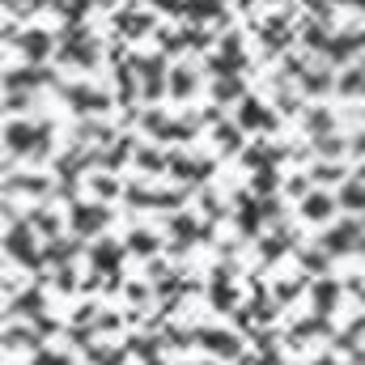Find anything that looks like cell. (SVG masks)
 Listing matches in <instances>:
<instances>
[{"mask_svg": "<svg viewBox=\"0 0 365 365\" xmlns=\"http://www.w3.org/2000/svg\"><path fill=\"white\" fill-rule=\"evenodd\" d=\"M187 17H195V22H208V17H217L221 13V0H187Z\"/></svg>", "mask_w": 365, "mask_h": 365, "instance_id": "cell-17", "label": "cell"}, {"mask_svg": "<svg viewBox=\"0 0 365 365\" xmlns=\"http://www.w3.org/2000/svg\"><path fill=\"white\" fill-rule=\"evenodd\" d=\"M136 166H140L144 174H162L166 158H162V153H153V149H140V153H136Z\"/></svg>", "mask_w": 365, "mask_h": 365, "instance_id": "cell-22", "label": "cell"}, {"mask_svg": "<svg viewBox=\"0 0 365 365\" xmlns=\"http://www.w3.org/2000/svg\"><path fill=\"white\" fill-rule=\"evenodd\" d=\"M340 89H344L348 98L365 94V68H348V73H344V81H340Z\"/></svg>", "mask_w": 365, "mask_h": 365, "instance_id": "cell-23", "label": "cell"}, {"mask_svg": "<svg viewBox=\"0 0 365 365\" xmlns=\"http://www.w3.org/2000/svg\"><path fill=\"white\" fill-rule=\"evenodd\" d=\"M51 51H56V34H47V30H26L22 34V56H30L34 64L47 60Z\"/></svg>", "mask_w": 365, "mask_h": 365, "instance_id": "cell-6", "label": "cell"}, {"mask_svg": "<svg viewBox=\"0 0 365 365\" xmlns=\"http://www.w3.org/2000/svg\"><path fill=\"white\" fill-rule=\"evenodd\" d=\"M94 191H98V195H115V191H119V183L102 174V179H94Z\"/></svg>", "mask_w": 365, "mask_h": 365, "instance_id": "cell-34", "label": "cell"}, {"mask_svg": "<svg viewBox=\"0 0 365 365\" xmlns=\"http://www.w3.org/2000/svg\"><path fill=\"white\" fill-rule=\"evenodd\" d=\"M9 9H30V0H9Z\"/></svg>", "mask_w": 365, "mask_h": 365, "instance_id": "cell-39", "label": "cell"}, {"mask_svg": "<svg viewBox=\"0 0 365 365\" xmlns=\"http://www.w3.org/2000/svg\"><path fill=\"white\" fill-rule=\"evenodd\" d=\"M310 179H315V183H340L344 179V166L340 162H319L315 170H310Z\"/></svg>", "mask_w": 365, "mask_h": 365, "instance_id": "cell-20", "label": "cell"}, {"mask_svg": "<svg viewBox=\"0 0 365 365\" xmlns=\"http://www.w3.org/2000/svg\"><path fill=\"white\" fill-rule=\"evenodd\" d=\"M310 140H315V153H319V158H340L344 149H352V144L340 140V136H310Z\"/></svg>", "mask_w": 365, "mask_h": 365, "instance_id": "cell-18", "label": "cell"}, {"mask_svg": "<svg viewBox=\"0 0 365 365\" xmlns=\"http://www.w3.org/2000/svg\"><path fill=\"white\" fill-rule=\"evenodd\" d=\"M89 259L98 264V272H111L119 259H124V242H115V238H102V242H94L89 246Z\"/></svg>", "mask_w": 365, "mask_h": 365, "instance_id": "cell-7", "label": "cell"}, {"mask_svg": "<svg viewBox=\"0 0 365 365\" xmlns=\"http://www.w3.org/2000/svg\"><path fill=\"white\" fill-rule=\"evenodd\" d=\"M107 221H111V213H107V208H98V204H77V208H73V225H77L81 238L98 234Z\"/></svg>", "mask_w": 365, "mask_h": 365, "instance_id": "cell-3", "label": "cell"}, {"mask_svg": "<svg viewBox=\"0 0 365 365\" xmlns=\"http://www.w3.org/2000/svg\"><path fill=\"white\" fill-rule=\"evenodd\" d=\"M357 238H361V225H357V221H348V225H336V230H327L319 246H323L327 255H348L352 246H361Z\"/></svg>", "mask_w": 365, "mask_h": 365, "instance_id": "cell-2", "label": "cell"}, {"mask_svg": "<svg viewBox=\"0 0 365 365\" xmlns=\"http://www.w3.org/2000/svg\"><path fill=\"white\" fill-rule=\"evenodd\" d=\"M153 5H162V9H174V5H179V0H153Z\"/></svg>", "mask_w": 365, "mask_h": 365, "instance_id": "cell-40", "label": "cell"}, {"mask_svg": "<svg viewBox=\"0 0 365 365\" xmlns=\"http://www.w3.org/2000/svg\"><path fill=\"white\" fill-rule=\"evenodd\" d=\"M306 128L315 132V136H327V128H332V111H323V107H315L306 115Z\"/></svg>", "mask_w": 365, "mask_h": 365, "instance_id": "cell-24", "label": "cell"}, {"mask_svg": "<svg viewBox=\"0 0 365 365\" xmlns=\"http://www.w3.org/2000/svg\"><path fill=\"white\" fill-rule=\"evenodd\" d=\"M336 301H340V285L319 281V285H315V310H319V315H332V310H336Z\"/></svg>", "mask_w": 365, "mask_h": 365, "instance_id": "cell-13", "label": "cell"}, {"mask_svg": "<svg viewBox=\"0 0 365 365\" xmlns=\"http://www.w3.org/2000/svg\"><path fill=\"white\" fill-rule=\"evenodd\" d=\"M301 81H306L310 94H323V89H332V68H327V73H306Z\"/></svg>", "mask_w": 365, "mask_h": 365, "instance_id": "cell-27", "label": "cell"}, {"mask_svg": "<svg viewBox=\"0 0 365 365\" xmlns=\"http://www.w3.org/2000/svg\"><path fill=\"white\" fill-rule=\"evenodd\" d=\"M17 107H30V94H26V89H22V94L9 89V111H17Z\"/></svg>", "mask_w": 365, "mask_h": 365, "instance_id": "cell-36", "label": "cell"}, {"mask_svg": "<svg viewBox=\"0 0 365 365\" xmlns=\"http://www.w3.org/2000/svg\"><path fill=\"white\" fill-rule=\"evenodd\" d=\"M128 297L132 301H144V285H128Z\"/></svg>", "mask_w": 365, "mask_h": 365, "instance_id": "cell-38", "label": "cell"}, {"mask_svg": "<svg viewBox=\"0 0 365 365\" xmlns=\"http://www.w3.org/2000/svg\"><path fill=\"white\" fill-rule=\"evenodd\" d=\"M68 102H73V111H102V107H107V94L77 85V89H68Z\"/></svg>", "mask_w": 365, "mask_h": 365, "instance_id": "cell-11", "label": "cell"}, {"mask_svg": "<svg viewBox=\"0 0 365 365\" xmlns=\"http://www.w3.org/2000/svg\"><path fill=\"white\" fill-rule=\"evenodd\" d=\"M251 187H255V191H276V187H281V179H276V170H268V166H264V170H259V174L251 179Z\"/></svg>", "mask_w": 365, "mask_h": 365, "instance_id": "cell-28", "label": "cell"}, {"mask_svg": "<svg viewBox=\"0 0 365 365\" xmlns=\"http://www.w3.org/2000/svg\"><path fill=\"white\" fill-rule=\"evenodd\" d=\"M285 191L306 200V195H310V179H306V174H293V179H285Z\"/></svg>", "mask_w": 365, "mask_h": 365, "instance_id": "cell-32", "label": "cell"}, {"mask_svg": "<svg viewBox=\"0 0 365 365\" xmlns=\"http://www.w3.org/2000/svg\"><path fill=\"white\" fill-rule=\"evenodd\" d=\"M200 340H204V348L213 352V357H238L242 352V344H238L234 332H204Z\"/></svg>", "mask_w": 365, "mask_h": 365, "instance_id": "cell-9", "label": "cell"}, {"mask_svg": "<svg viewBox=\"0 0 365 365\" xmlns=\"http://www.w3.org/2000/svg\"><path fill=\"white\" fill-rule=\"evenodd\" d=\"M94 56H98V47H94L89 30H81V26L64 30V38H60V60H68V64H81V68H89V64H94Z\"/></svg>", "mask_w": 365, "mask_h": 365, "instance_id": "cell-1", "label": "cell"}, {"mask_svg": "<svg viewBox=\"0 0 365 365\" xmlns=\"http://www.w3.org/2000/svg\"><path fill=\"white\" fill-rule=\"evenodd\" d=\"M136 73H140V81H144V98L162 94V77H166V60H162V56L140 60V64H136Z\"/></svg>", "mask_w": 365, "mask_h": 365, "instance_id": "cell-8", "label": "cell"}, {"mask_svg": "<svg viewBox=\"0 0 365 365\" xmlns=\"http://www.w3.org/2000/svg\"><path fill=\"white\" fill-rule=\"evenodd\" d=\"M301 264H306V272H323L327 268V251H306Z\"/></svg>", "mask_w": 365, "mask_h": 365, "instance_id": "cell-31", "label": "cell"}, {"mask_svg": "<svg viewBox=\"0 0 365 365\" xmlns=\"http://www.w3.org/2000/svg\"><path fill=\"white\" fill-rule=\"evenodd\" d=\"M128 251H136V255H153V251H162V238H158V234H149V230H136V234L128 238Z\"/></svg>", "mask_w": 365, "mask_h": 365, "instance_id": "cell-15", "label": "cell"}, {"mask_svg": "<svg viewBox=\"0 0 365 365\" xmlns=\"http://www.w3.org/2000/svg\"><path fill=\"white\" fill-rule=\"evenodd\" d=\"M34 365H68V357H56V352H38Z\"/></svg>", "mask_w": 365, "mask_h": 365, "instance_id": "cell-37", "label": "cell"}, {"mask_svg": "<svg viewBox=\"0 0 365 365\" xmlns=\"http://www.w3.org/2000/svg\"><path fill=\"white\" fill-rule=\"evenodd\" d=\"M170 85H174V98H187V94L195 89V73H191L187 64H179V68L170 73Z\"/></svg>", "mask_w": 365, "mask_h": 365, "instance_id": "cell-19", "label": "cell"}, {"mask_svg": "<svg viewBox=\"0 0 365 365\" xmlns=\"http://www.w3.org/2000/svg\"><path fill=\"white\" fill-rule=\"evenodd\" d=\"M174 234H183V242H187V234H195V221L179 213V217H174Z\"/></svg>", "mask_w": 365, "mask_h": 365, "instance_id": "cell-35", "label": "cell"}, {"mask_svg": "<svg viewBox=\"0 0 365 365\" xmlns=\"http://www.w3.org/2000/svg\"><path fill=\"white\" fill-rule=\"evenodd\" d=\"M336 208H340L336 195H327V191H310V195L301 200V217H306V221H332Z\"/></svg>", "mask_w": 365, "mask_h": 365, "instance_id": "cell-5", "label": "cell"}, {"mask_svg": "<svg viewBox=\"0 0 365 365\" xmlns=\"http://www.w3.org/2000/svg\"><path fill=\"white\" fill-rule=\"evenodd\" d=\"M217 149H221V153H238V149H242V132L221 124V128H217Z\"/></svg>", "mask_w": 365, "mask_h": 365, "instance_id": "cell-21", "label": "cell"}, {"mask_svg": "<svg viewBox=\"0 0 365 365\" xmlns=\"http://www.w3.org/2000/svg\"><path fill=\"white\" fill-rule=\"evenodd\" d=\"M9 149H13V153H34V149H38V128H30V124H9Z\"/></svg>", "mask_w": 365, "mask_h": 365, "instance_id": "cell-10", "label": "cell"}, {"mask_svg": "<svg viewBox=\"0 0 365 365\" xmlns=\"http://www.w3.org/2000/svg\"><path fill=\"white\" fill-rule=\"evenodd\" d=\"M43 293L38 289H26L22 297H13V315H43Z\"/></svg>", "mask_w": 365, "mask_h": 365, "instance_id": "cell-14", "label": "cell"}, {"mask_svg": "<svg viewBox=\"0 0 365 365\" xmlns=\"http://www.w3.org/2000/svg\"><path fill=\"white\" fill-rule=\"evenodd\" d=\"M217 102H225V98H242V81L238 77H225V81H217Z\"/></svg>", "mask_w": 365, "mask_h": 365, "instance_id": "cell-26", "label": "cell"}, {"mask_svg": "<svg viewBox=\"0 0 365 365\" xmlns=\"http://www.w3.org/2000/svg\"><path fill=\"white\" fill-rule=\"evenodd\" d=\"M17 344H22V348H38V336L26 332V327H22V332L13 327V332H9V348H17Z\"/></svg>", "mask_w": 365, "mask_h": 365, "instance_id": "cell-30", "label": "cell"}, {"mask_svg": "<svg viewBox=\"0 0 365 365\" xmlns=\"http://www.w3.org/2000/svg\"><path fill=\"white\" fill-rule=\"evenodd\" d=\"M132 94H136V77L132 68H119V102H132Z\"/></svg>", "mask_w": 365, "mask_h": 365, "instance_id": "cell-29", "label": "cell"}, {"mask_svg": "<svg viewBox=\"0 0 365 365\" xmlns=\"http://www.w3.org/2000/svg\"><path fill=\"white\" fill-rule=\"evenodd\" d=\"M238 124H242V128H264V132H272V128H276V115H272L259 98H242V107H238Z\"/></svg>", "mask_w": 365, "mask_h": 365, "instance_id": "cell-4", "label": "cell"}, {"mask_svg": "<svg viewBox=\"0 0 365 365\" xmlns=\"http://www.w3.org/2000/svg\"><path fill=\"white\" fill-rule=\"evenodd\" d=\"M361 68H365V64H361Z\"/></svg>", "mask_w": 365, "mask_h": 365, "instance_id": "cell-42", "label": "cell"}, {"mask_svg": "<svg viewBox=\"0 0 365 365\" xmlns=\"http://www.w3.org/2000/svg\"><path fill=\"white\" fill-rule=\"evenodd\" d=\"M30 221H34L43 234H56V230H60V217H56V213H47V208H34V213H30Z\"/></svg>", "mask_w": 365, "mask_h": 365, "instance_id": "cell-25", "label": "cell"}, {"mask_svg": "<svg viewBox=\"0 0 365 365\" xmlns=\"http://www.w3.org/2000/svg\"><path fill=\"white\" fill-rule=\"evenodd\" d=\"M9 255H13V259L22 255V259H26L30 268H38V255H34V242H30V230H26V225L9 234Z\"/></svg>", "mask_w": 365, "mask_h": 365, "instance_id": "cell-12", "label": "cell"}, {"mask_svg": "<svg viewBox=\"0 0 365 365\" xmlns=\"http://www.w3.org/2000/svg\"><path fill=\"white\" fill-rule=\"evenodd\" d=\"M357 183H365V166H361V170H357Z\"/></svg>", "mask_w": 365, "mask_h": 365, "instance_id": "cell-41", "label": "cell"}, {"mask_svg": "<svg viewBox=\"0 0 365 365\" xmlns=\"http://www.w3.org/2000/svg\"><path fill=\"white\" fill-rule=\"evenodd\" d=\"M340 208H348V213H365V183H348L340 191Z\"/></svg>", "mask_w": 365, "mask_h": 365, "instance_id": "cell-16", "label": "cell"}, {"mask_svg": "<svg viewBox=\"0 0 365 365\" xmlns=\"http://www.w3.org/2000/svg\"><path fill=\"white\" fill-rule=\"evenodd\" d=\"M128 153H132V140H115V149L107 153V166H115V162H124V158H128Z\"/></svg>", "mask_w": 365, "mask_h": 365, "instance_id": "cell-33", "label": "cell"}]
</instances>
